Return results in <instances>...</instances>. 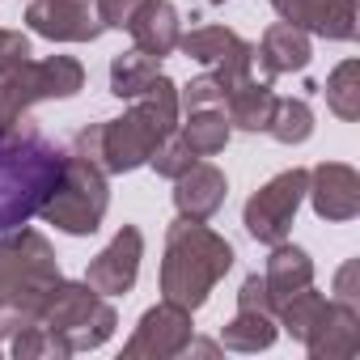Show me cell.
<instances>
[{"mask_svg":"<svg viewBox=\"0 0 360 360\" xmlns=\"http://www.w3.org/2000/svg\"><path fill=\"white\" fill-rule=\"evenodd\" d=\"M178 136L191 144L195 157H217V153L229 144V119H225V110L195 106V110L187 115V123L178 127Z\"/></svg>","mask_w":360,"mask_h":360,"instance_id":"23","label":"cell"},{"mask_svg":"<svg viewBox=\"0 0 360 360\" xmlns=\"http://www.w3.org/2000/svg\"><path fill=\"white\" fill-rule=\"evenodd\" d=\"M271 9L305 34L335 39V43L356 39V18H360L356 0H271Z\"/></svg>","mask_w":360,"mask_h":360,"instance_id":"14","label":"cell"},{"mask_svg":"<svg viewBox=\"0 0 360 360\" xmlns=\"http://www.w3.org/2000/svg\"><path fill=\"white\" fill-rule=\"evenodd\" d=\"M335 301H352L356 305V263H343V271L335 276Z\"/></svg>","mask_w":360,"mask_h":360,"instance_id":"31","label":"cell"},{"mask_svg":"<svg viewBox=\"0 0 360 360\" xmlns=\"http://www.w3.org/2000/svg\"><path fill=\"white\" fill-rule=\"evenodd\" d=\"M208 5H225V0H208Z\"/></svg>","mask_w":360,"mask_h":360,"instance_id":"32","label":"cell"},{"mask_svg":"<svg viewBox=\"0 0 360 360\" xmlns=\"http://www.w3.org/2000/svg\"><path fill=\"white\" fill-rule=\"evenodd\" d=\"M39 322L47 326V335L64 347V356H77V352H94L102 347L115 326H119V314L115 305L94 292L89 284H72V280H56L47 288V297L39 301Z\"/></svg>","mask_w":360,"mask_h":360,"instance_id":"4","label":"cell"},{"mask_svg":"<svg viewBox=\"0 0 360 360\" xmlns=\"http://www.w3.org/2000/svg\"><path fill=\"white\" fill-rule=\"evenodd\" d=\"M267 131L280 144H305L314 136V110L301 98H276V115L267 123Z\"/></svg>","mask_w":360,"mask_h":360,"instance_id":"26","label":"cell"},{"mask_svg":"<svg viewBox=\"0 0 360 360\" xmlns=\"http://www.w3.org/2000/svg\"><path fill=\"white\" fill-rule=\"evenodd\" d=\"M127 34L136 43V51L153 56V60H165L169 51H178V9L169 0H144V5L131 13L127 22Z\"/></svg>","mask_w":360,"mask_h":360,"instance_id":"18","label":"cell"},{"mask_svg":"<svg viewBox=\"0 0 360 360\" xmlns=\"http://www.w3.org/2000/svg\"><path fill=\"white\" fill-rule=\"evenodd\" d=\"M174 127H178V85L169 77H157L148 85V94H140V102L127 115L102 123L98 165L106 174H131V169L148 165V157L161 148V140Z\"/></svg>","mask_w":360,"mask_h":360,"instance_id":"3","label":"cell"},{"mask_svg":"<svg viewBox=\"0 0 360 360\" xmlns=\"http://www.w3.org/2000/svg\"><path fill=\"white\" fill-rule=\"evenodd\" d=\"M276 335H280V322H276L267 284H263V276H246V284L238 292V314L221 330V343L229 352H267L276 343Z\"/></svg>","mask_w":360,"mask_h":360,"instance_id":"11","label":"cell"},{"mask_svg":"<svg viewBox=\"0 0 360 360\" xmlns=\"http://www.w3.org/2000/svg\"><path fill=\"white\" fill-rule=\"evenodd\" d=\"M140 259H144V233L136 225H123L110 238V246L98 259H89L85 284L102 297H123V292H131V284L140 276Z\"/></svg>","mask_w":360,"mask_h":360,"instance_id":"13","label":"cell"},{"mask_svg":"<svg viewBox=\"0 0 360 360\" xmlns=\"http://www.w3.org/2000/svg\"><path fill=\"white\" fill-rule=\"evenodd\" d=\"M178 51L191 56V60H200V64H208L225 94L238 81H246L250 77V64H255V47L246 39H238L233 30H225V26H200V30L183 34V39H178Z\"/></svg>","mask_w":360,"mask_h":360,"instance_id":"10","label":"cell"},{"mask_svg":"<svg viewBox=\"0 0 360 360\" xmlns=\"http://www.w3.org/2000/svg\"><path fill=\"white\" fill-rule=\"evenodd\" d=\"M85 89V68L72 56H51V60H26L18 68L0 72V131L26 119L30 106L56 102V98H77Z\"/></svg>","mask_w":360,"mask_h":360,"instance_id":"7","label":"cell"},{"mask_svg":"<svg viewBox=\"0 0 360 360\" xmlns=\"http://www.w3.org/2000/svg\"><path fill=\"white\" fill-rule=\"evenodd\" d=\"M161 60H153V56H144V51H123V56H115L110 60V94L115 98H140V94H148V85L161 77V68H157Z\"/></svg>","mask_w":360,"mask_h":360,"instance_id":"24","label":"cell"},{"mask_svg":"<svg viewBox=\"0 0 360 360\" xmlns=\"http://www.w3.org/2000/svg\"><path fill=\"white\" fill-rule=\"evenodd\" d=\"M110 208V187H106V169L81 153H68L64 157V174L56 191L47 195V204L39 208V217L72 238H89L98 233L102 217Z\"/></svg>","mask_w":360,"mask_h":360,"instance_id":"6","label":"cell"},{"mask_svg":"<svg viewBox=\"0 0 360 360\" xmlns=\"http://www.w3.org/2000/svg\"><path fill=\"white\" fill-rule=\"evenodd\" d=\"M305 187H309V169H284L276 174L271 183H263L250 200H246V212H242V225L255 242L263 246H280L288 242V229L297 221V208L305 200Z\"/></svg>","mask_w":360,"mask_h":360,"instance_id":"8","label":"cell"},{"mask_svg":"<svg viewBox=\"0 0 360 360\" xmlns=\"http://www.w3.org/2000/svg\"><path fill=\"white\" fill-rule=\"evenodd\" d=\"M225 195H229L225 169L212 165V161H195L187 174L174 178V208H178V217H187V221H212L221 212Z\"/></svg>","mask_w":360,"mask_h":360,"instance_id":"16","label":"cell"},{"mask_svg":"<svg viewBox=\"0 0 360 360\" xmlns=\"http://www.w3.org/2000/svg\"><path fill=\"white\" fill-rule=\"evenodd\" d=\"M305 352L314 360H352L360 352V305L352 301H330L322 322L309 330Z\"/></svg>","mask_w":360,"mask_h":360,"instance_id":"17","label":"cell"},{"mask_svg":"<svg viewBox=\"0 0 360 360\" xmlns=\"http://www.w3.org/2000/svg\"><path fill=\"white\" fill-rule=\"evenodd\" d=\"M221 98H225V89H221V81H217L212 72L195 77L187 89H178V106H187V110H195V106H217Z\"/></svg>","mask_w":360,"mask_h":360,"instance_id":"28","label":"cell"},{"mask_svg":"<svg viewBox=\"0 0 360 360\" xmlns=\"http://www.w3.org/2000/svg\"><path fill=\"white\" fill-rule=\"evenodd\" d=\"M326 297L322 292H314V284H305V288H297L292 297H284L280 305H276V322L297 339V343H305L309 339V330L322 322V314H326Z\"/></svg>","mask_w":360,"mask_h":360,"instance_id":"22","label":"cell"},{"mask_svg":"<svg viewBox=\"0 0 360 360\" xmlns=\"http://www.w3.org/2000/svg\"><path fill=\"white\" fill-rule=\"evenodd\" d=\"M0 347H5V335H0Z\"/></svg>","mask_w":360,"mask_h":360,"instance_id":"33","label":"cell"},{"mask_svg":"<svg viewBox=\"0 0 360 360\" xmlns=\"http://www.w3.org/2000/svg\"><path fill=\"white\" fill-rule=\"evenodd\" d=\"M30 60V39L22 30H0V72Z\"/></svg>","mask_w":360,"mask_h":360,"instance_id":"30","label":"cell"},{"mask_svg":"<svg viewBox=\"0 0 360 360\" xmlns=\"http://www.w3.org/2000/svg\"><path fill=\"white\" fill-rule=\"evenodd\" d=\"M221 102H225L229 127H242V131H267V123H271V115H276V94H271V85H267V81H255V77L238 81Z\"/></svg>","mask_w":360,"mask_h":360,"instance_id":"20","label":"cell"},{"mask_svg":"<svg viewBox=\"0 0 360 360\" xmlns=\"http://www.w3.org/2000/svg\"><path fill=\"white\" fill-rule=\"evenodd\" d=\"M326 106H330L343 123H356V119H360V64H356V60H343V64L326 77Z\"/></svg>","mask_w":360,"mask_h":360,"instance_id":"25","label":"cell"},{"mask_svg":"<svg viewBox=\"0 0 360 360\" xmlns=\"http://www.w3.org/2000/svg\"><path fill=\"white\" fill-rule=\"evenodd\" d=\"M26 22L51 43H94L106 30L94 0H30Z\"/></svg>","mask_w":360,"mask_h":360,"instance_id":"12","label":"cell"},{"mask_svg":"<svg viewBox=\"0 0 360 360\" xmlns=\"http://www.w3.org/2000/svg\"><path fill=\"white\" fill-rule=\"evenodd\" d=\"M191 339H195L191 309L161 301V305L144 309L136 335L123 343V360H169V356H183Z\"/></svg>","mask_w":360,"mask_h":360,"instance_id":"9","label":"cell"},{"mask_svg":"<svg viewBox=\"0 0 360 360\" xmlns=\"http://www.w3.org/2000/svg\"><path fill=\"white\" fill-rule=\"evenodd\" d=\"M60 280V259L39 229H9L0 233V318L9 314H39V301Z\"/></svg>","mask_w":360,"mask_h":360,"instance_id":"5","label":"cell"},{"mask_svg":"<svg viewBox=\"0 0 360 360\" xmlns=\"http://www.w3.org/2000/svg\"><path fill=\"white\" fill-rule=\"evenodd\" d=\"M64 157L68 153L30 119H18L0 131V233L39 217L64 174Z\"/></svg>","mask_w":360,"mask_h":360,"instance_id":"1","label":"cell"},{"mask_svg":"<svg viewBox=\"0 0 360 360\" xmlns=\"http://www.w3.org/2000/svg\"><path fill=\"white\" fill-rule=\"evenodd\" d=\"M94 5H98V18H102L106 30H127L131 13L144 5V0H94Z\"/></svg>","mask_w":360,"mask_h":360,"instance_id":"29","label":"cell"},{"mask_svg":"<svg viewBox=\"0 0 360 360\" xmlns=\"http://www.w3.org/2000/svg\"><path fill=\"white\" fill-rule=\"evenodd\" d=\"M305 195L322 221H352L360 212V174L343 161H322L309 169Z\"/></svg>","mask_w":360,"mask_h":360,"instance_id":"15","label":"cell"},{"mask_svg":"<svg viewBox=\"0 0 360 360\" xmlns=\"http://www.w3.org/2000/svg\"><path fill=\"white\" fill-rule=\"evenodd\" d=\"M195 161H200V157L191 153V144H187L183 136H178V127H174V131H169V136L161 140V148H157V153L148 157V165H153V169H157L161 178H178V174H187V169H191Z\"/></svg>","mask_w":360,"mask_h":360,"instance_id":"27","label":"cell"},{"mask_svg":"<svg viewBox=\"0 0 360 360\" xmlns=\"http://www.w3.org/2000/svg\"><path fill=\"white\" fill-rule=\"evenodd\" d=\"M263 284H267V297L271 305H280L284 297H292L297 288L314 284V259L301 250V246H271V259H267V271H263Z\"/></svg>","mask_w":360,"mask_h":360,"instance_id":"21","label":"cell"},{"mask_svg":"<svg viewBox=\"0 0 360 360\" xmlns=\"http://www.w3.org/2000/svg\"><path fill=\"white\" fill-rule=\"evenodd\" d=\"M233 246L212 233L204 221L178 217L165 229V259H161V292L174 305H187L191 314L212 297V288L233 267Z\"/></svg>","mask_w":360,"mask_h":360,"instance_id":"2","label":"cell"},{"mask_svg":"<svg viewBox=\"0 0 360 360\" xmlns=\"http://www.w3.org/2000/svg\"><path fill=\"white\" fill-rule=\"evenodd\" d=\"M255 56H259V64H263L267 77H284V72L309 68L314 47H309V34H305V30H297V26H288V22H276V26L263 30Z\"/></svg>","mask_w":360,"mask_h":360,"instance_id":"19","label":"cell"}]
</instances>
